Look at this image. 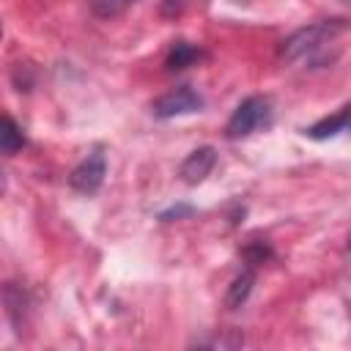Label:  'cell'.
Wrapping results in <instances>:
<instances>
[{
	"mask_svg": "<svg viewBox=\"0 0 351 351\" xmlns=\"http://www.w3.org/2000/svg\"><path fill=\"white\" fill-rule=\"evenodd\" d=\"M203 107V99L189 88V85H181L170 93H162L159 99H154L151 104V112L156 118H176V115H189V112H197Z\"/></svg>",
	"mask_w": 351,
	"mask_h": 351,
	"instance_id": "277c9868",
	"label": "cell"
},
{
	"mask_svg": "<svg viewBox=\"0 0 351 351\" xmlns=\"http://www.w3.org/2000/svg\"><path fill=\"white\" fill-rule=\"evenodd\" d=\"M217 165V151L211 145H203V148H195L184 162H181V178L186 184H200Z\"/></svg>",
	"mask_w": 351,
	"mask_h": 351,
	"instance_id": "5b68a950",
	"label": "cell"
},
{
	"mask_svg": "<svg viewBox=\"0 0 351 351\" xmlns=\"http://www.w3.org/2000/svg\"><path fill=\"white\" fill-rule=\"evenodd\" d=\"M22 145H25L22 129L16 126V121H14L11 115H5V118H3V132H0V148H3V154L11 156V154H16Z\"/></svg>",
	"mask_w": 351,
	"mask_h": 351,
	"instance_id": "9c48e42d",
	"label": "cell"
},
{
	"mask_svg": "<svg viewBox=\"0 0 351 351\" xmlns=\"http://www.w3.org/2000/svg\"><path fill=\"white\" fill-rule=\"evenodd\" d=\"M271 123V101L266 96H247L230 115L228 126H225V134L230 140H241V137H250L252 132H258L261 126H269Z\"/></svg>",
	"mask_w": 351,
	"mask_h": 351,
	"instance_id": "7a4b0ae2",
	"label": "cell"
},
{
	"mask_svg": "<svg viewBox=\"0 0 351 351\" xmlns=\"http://www.w3.org/2000/svg\"><path fill=\"white\" fill-rule=\"evenodd\" d=\"M346 30V22L343 19H321V22H313V25H304L299 30H293L282 44H280V58L282 60H302V58H310L315 55L324 44H329L335 36H340Z\"/></svg>",
	"mask_w": 351,
	"mask_h": 351,
	"instance_id": "6da1fadb",
	"label": "cell"
},
{
	"mask_svg": "<svg viewBox=\"0 0 351 351\" xmlns=\"http://www.w3.org/2000/svg\"><path fill=\"white\" fill-rule=\"evenodd\" d=\"M348 121H351V107H343L335 115H326L318 123H313L310 129H304V134L313 137V140H326V137H335V134L346 132L348 129Z\"/></svg>",
	"mask_w": 351,
	"mask_h": 351,
	"instance_id": "8992f818",
	"label": "cell"
},
{
	"mask_svg": "<svg viewBox=\"0 0 351 351\" xmlns=\"http://www.w3.org/2000/svg\"><path fill=\"white\" fill-rule=\"evenodd\" d=\"M252 282H255V274H252L250 269L233 280V285H230L228 293H225V304H228V310H236V307L244 304V299H247L250 291H252Z\"/></svg>",
	"mask_w": 351,
	"mask_h": 351,
	"instance_id": "ba28073f",
	"label": "cell"
},
{
	"mask_svg": "<svg viewBox=\"0 0 351 351\" xmlns=\"http://www.w3.org/2000/svg\"><path fill=\"white\" fill-rule=\"evenodd\" d=\"M200 58H203V52H200L195 44L176 41L173 49H170V55H167V60H165V66H167V71H181V69L192 66V63L200 60Z\"/></svg>",
	"mask_w": 351,
	"mask_h": 351,
	"instance_id": "52a82bcc",
	"label": "cell"
},
{
	"mask_svg": "<svg viewBox=\"0 0 351 351\" xmlns=\"http://www.w3.org/2000/svg\"><path fill=\"white\" fill-rule=\"evenodd\" d=\"M181 214H192V208H189V206H181V208H173V211H167V214H162V219H170V217H181Z\"/></svg>",
	"mask_w": 351,
	"mask_h": 351,
	"instance_id": "8fae6325",
	"label": "cell"
},
{
	"mask_svg": "<svg viewBox=\"0 0 351 351\" xmlns=\"http://www.w3.org/2000/svg\"><path fill=\"white\" fill-rule=\"evenodd\" d=\"M348 247H351V239H348Z\"/></svg>",
	"mask_w": 351,
	"mask_h": 351,
	"instance_id": "4fadbf2b",
	"label": "cell"
},
{
	"mask_svg": "<svg viewBox=\"0 0 351 351\" xmlns=\"http://www.w3.org/2000/svg\"><path fill=\"white\" fill-rule=\"evenodd\" d=\"M346 132H351V121H348V129H346Z\"/></svg>",
	"mask_w": 351,
	"mask_h": 351,
	"instance_id": "7c38bea8",
	"label": "cell"
},
{
	"mask_svg": "<svg viewBox=\"0 0 351 351\" xmlns=\"http://www.w3.org/2000/svg\"><path fill=\"white\" fill-rule=\"evenodd\" d=\"M104 176H107V156H104V151L96 148V151H90V154L71 170L69 184H71V189H77L80 195H93V192H99Z\"/></svg>",
	"mask_w": 351,
	"mask_h": 351,
	"instance_id": "3957f363",
	"label": "cell"
},
{
	"mask_svg": "<svg viewBox=\"0 0 351 351\" xmlns=\"http://www.w3.org/2000/svg\"><path fill=\"white\" fill-rule=\"evenodd\" d=\"M137 0H93V14L101 19H112L118 14H123L129 5H134Z\"/></svg>",
	"mask_w": 351,
	"mask_h": 351,
	"instance_id": "30bf717a",
	"label": "cell"
}]
</instances>
